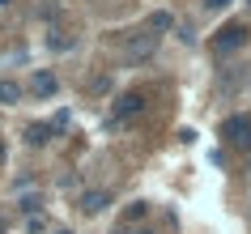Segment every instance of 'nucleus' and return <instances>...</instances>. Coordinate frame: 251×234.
Returning a JSON list of instances; mask_svg holds the SVG:
<instances>
[{
  "label": "nucleus",
  "instance_id": "nucleus-16",
  "mask_svg": "<svg viewBox=\"0 0 251 234\" xmlns=\"http://www.w3.org/2000/svg\"><path fill=\"white\" fill-rule=\"evenodd\" d=\"M0 157H4V149H0Z\"/></svg>",
  "mask_w": 251,
  "mask_h": 234
},
{
  "label": "nucleus",
  "instance_id": "nucleus-7",
  "mask_svg": "<svg viewBox=\"0 0 251 234\" xmlns=\"http://www.w3.org/2000/svg\"><path fill=\"white\" fill-rule=\"evenodd\" d=\"M13 103H22V85L17 81H0V106H13Z\"/></svg>",
  "mask_w": 251,
  "mask_h": 234
},
{
  "label": "nucleus",
  "instance_id": "nucleus-14",
  "mask_svg": "<svg viewBox=\"0 0 251 234\" xmlns=\"http://www.w3.org/2000/svg\"><path fill=\"white\" fill-rule=\"evenodd\" d=\"M4 4H9V0H0V9H4Z\"/></svg>",
  "mask_w": 251,
  "mask_h": 234
},
{
  "label": "nucleus",
  "instance_id": "nucleus-4",
  "mask_svg": "<svg viewBox=\"0 0 251 234\" xmlns=\"http://www.w3.org/2000/svg\"><path fill=\"white\" fill-rule=\"evenodd\" d=\"M141 106H145V94H124V98L115 103V119H132Z\"/></svg>",
  "mask_w": 251,
  "mask_h": 234
},
{
  "label": "nucleus",
  "instance_id": "nucleus-6",
  "mask_svg": "<svg viewBox=\"0 0 251 234\" xmlns=\"http://www.w3.org/2000/svg\"><path fill=\"white\" fill-rule=\"evenodd\" d=\"M30 90L39 94V98H47V94H55V73H34V81H30Z\"/></svg>",
  "mask_w": 251,
  "mask_h": 234
},
{
  "label": "nucleus",
  "instance_id": "nucleus-9",
  "mask_svg": "<svg viewBox=\"0 0 251 234\" xmlns=\"http://www.w3.org/2000/svg\"><path fill=\"white\" fill-rule=\"evenodd\" d=\"M149 30H171V13H153L149 17Z\"/></svg>",
  "mask_w": 251,
  "mask_h": 234
},
{
  "label": "nucleus",
  "instance_id": "nucleus-12",
  "mask_svg": "<svg viewBox=\"0 0 251 234\" xmlns=\"http://www.w3.org/2000/svg\"><path fill=\"white\" fill-rule=\"evenodd\" d=\"M128 234H153V230H145V226H132V230H128Z\"/></svg>",
  "mask_w": 251,
  "mask_h": 234
},
{
  "label": "nucleus",
  "instance_id": "nucleus-1",
  "mask_svg": "<svg viewBox=\"0 0 251 234\" xmlns=\"http://www.w3.org/2000/svg\"><path fill=\"white\" fill-rule=\"evenodd\" d=\"M153 52H158V34H153V30H141V34H128V39H124V60H128V64H141V60H149Z\"/></svg>",
  "mask_w": 251,
  "mask_h": 234
},
{
  "label": "nucleus",
  "instance_id": "nucleus-11",
  "mask_svg": "<svg viewBox=\"0 0 251 234\" xmlns=\"http://www.w3.org/2000/svg\"><path fill=\"white\" fill-rule=\"evenodd\" d=\"M230 0H204V9H226Z\"/></svg>",
  "mask_w": 251,
  "mask_h": 234
},
{
  "label": "nucleus",
  "instance_id": "nucleus-8",
  "mask_svg": "<svg viewBox=\"0 0 251 234\" xmlns=\"http://www.w3.org/2000/svg\"><path fill=\"white\" fill-rule=\"evenodd\" d=\"M47 136H51V128H43V124H30V132H26V141H30V145H43Z\"/></svg>",
  "mask_w": 251,
  "mask_h": 234
},
{
  "label": "nucleus",
  "instance_id": "nucleus-5",
  "mask_svg": "<svg viewBox=\"0 0 251 234\" xmlns=\"http://www.w3.org/2000/svg\"><path fill=\"white\" fill-rule=\"evenodd\" d=\"M106 205H111V192H102V187H94V192H81V208H85V213H102Z\"/></svg>",
  "mask_w": 251,
  "mask_h": 234
},
{
  "label": "nucleus",
  "instance_id": "nucleus-2",
  "mask_svg": "<svg viewBox=\"0 0 251 234\" xmlns=\"http://www.w3.org/2000/svg\"><path fill=\"white\" fill-rule=\"evenodd\" d=\"M222 136L230 145H251V115H230L222 124Z\"/></svg>",
  "mask_w": 251,
  "mask_h": 234
},
{
  "label": "nucleus",
  "instance_id": "nucleus-3",
  "mask_svg": "<svg viewBox=\"0 0 251 234\" xmlns=\"http://www.w3.org/2000/svg\"><path fill=\"white\" fill-rule=\"evenodd\" d=\"M247 43V26H226V30H217V39H213V52L217 55H226V52H234V47H243Z\"/></svg>",
  "mask_w": 251,
  "mask_h": 234
},
{
  "label": "nucleus",
  "instance_id": "nucleus-15",
  "mask_svg": "<svg viewBox=\"0 0 251 234\" xmlns=\"http://www.w3.org/2000/svg\"><path fill=\"white\" fill-rule=\"evenodd\" d=\"M0 234H4V221H0Z\"/></svg>",
  "mask_w": 251,
  "mask_h": 234
},
{
  "label": "nucleus",
  "instance_id": "nucleus-10",
  "mask_svg": "<svg viewBox=\"0 0 251 234\" xmlns=\"http://www.w3.org/2000/svg\"><path fill=\"white\" fill-rule=\"evenodd\" d=\"M145 213H149V205H145V200H136V205L128 208V217H132V221H141V217H145Z\"/></svg>",
  "mask_w": 251,
  "mask_h": 234
},
{
  "label": "nucleus",
  "instance_id": "nucleus-13",
  "mask_svg": "<svg viewBox=\"0 0 251 234\" xmlns=\"http://www.w3.org/2000/svg\"><path fill=\"white\" fill-rule=\"evenodd\" d=\"M51 234H73V230H51Z\"/></svg>",
  "mask_w": 251,
  "mask_h": 234
}]
</instances>
